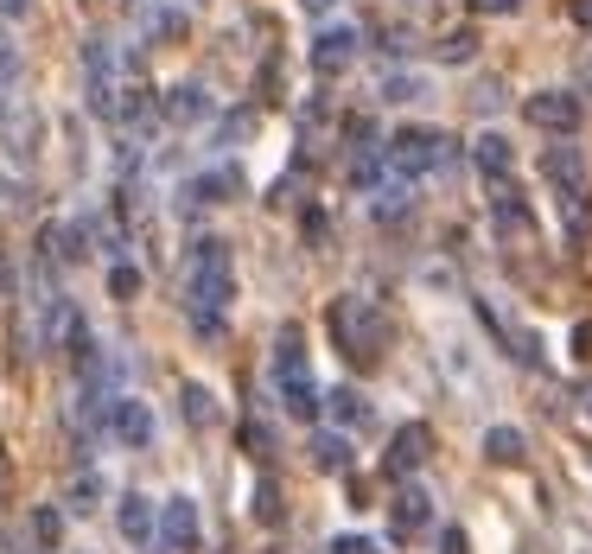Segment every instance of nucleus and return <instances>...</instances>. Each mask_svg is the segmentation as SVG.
<instances>
[{
    "label": "nucleus",
    "mask_w": 592,
    "mask_h": 554,
    "mask_svg": "<svg viewBox=\"0 0 592 554\" xmlns=\"http://www.w3.org/2000/svg\"><path fill=\"white\" fill-rule=\"evenodd\" d=\"M332 338H338V351L351 357V363H376V344H382V313L370 300H357V293H344V300H332Z\"/></svg>",
    "instance_id": "obj_1"
},
{
    "label": "nucleus",
    "mask_w": 592,
    "mask_h": 554,
    "mask_svg": "<svg viewBox=\"0 0 592 554\" xmlns=\"http://www.w3.org/2000/svg\"><path fill=\"white\" fill-rule=\"evenodd\" d=\"M382 153H389L395 172H408V179H414V172L446 166L452 160V141H446L440 128H402V134H389V147H382Z\"/></svg>",
    "instance_id": "obj_2"
},
{
    "label": "nucleus",
    "mask_w": 592,
    "mask_h": 554,
    "mask_svg": "<svg viewBox=\"0 0 592 554\" xmlns=\"http://www.w3.org/2000/svg\"><path fill=\"white\" fill-rule=\"evenodd\" d=\"M580 96H573V90H542V96H529V121H535V128H542V134H561V141H567V134L573 128H580Z\"/></svg>",
    "instance_id": "obj_3"
},
{
    "label": "nucleus",
    "mask_w": 592,
    "mask_h": 554,
    "mask_svg": "<svg viewBox=\"0 0 592 554\" xmlns=\"http://www.w3.org/2000/svg\"><path fill=\"white\" fill-rule=\"evenodd\" d=\"M427 453H433V434L421 421H408V427H395V440H389V472L395 478H414L427 465Z\"/></svg>",
    "instance_id": "obj_4"
},
{
    "label": "nucleus",
    "mask_w": 592,
    "mask_h": 554,
    "mask_svg": "<svg viewBox=\"0 0 592 554\" xmlns=\"http://www.w3.org/2000/svg\"><path fill=\"white\" fill-rule=\"evenodd\" d=\"M109 427L121 446H153V408L134 402V395H115L109 402Z\"/></svg>",
    "instance_id": "obj_5"
},
{
    "label": "nucleus",
    "mask_w": 592,
    "mask_h": 554,
    "mask_svg": "<svg viewBox=\"0 0 592 554\" xmlns=\"http://www.w3.org/2000/svg\"><path fill=\"white\" fill-rule=\"evenodd\" d=\"M351 58H357V26H325L319 39H312V71H319V77L344 71Z\"/></svg>",
    "instance_id": "obj_6"
},
{
    "label": "nucleus",
    "mask_w": 592,
    "mask_h": 554,
    "mask_svg": "<svg viewBox=\"0 0 592 554\" xmlns=\"http://www.w3.org/2000/svg\"><path fill=\"white\" fill-rule=\"evenodd\" d=\"M274 383H281L287 414H300V421H312V414H319V389H312L306 363H274Z\"/></svg>",
    "instance_id": "obj_7"
},
{
    "label": "nucleus",
    "mask_w": 592,
    "mask_h": 554,
    "mask_svg": "<svg viewBox=\"0 0 592 554\" xmlns=\"http://www.w3.org/2000/svg\"><path fill=\"white\" fill-rule=\"evenodd\" d=\"M542 179L554 185V192L580 198V185H586V153H580V147H548V153H542Z\"/></svg>",
    "instance_id": "obj_8"
},
{
    "label": "nucleus",
    "mask_w": 592,
    "mask_h": 554,
    "mask_svg": "<svg viewBox=\"0 0 592 554\" xmlns=\"http://www.w3.org/2000/svg\"><path fill=\"white\" fill-rule=\"evenodd\" d=\"M153 529H160L166 548H191L198 542V504H191V497H166V510L153 516Z\"/></svg>",
    "instance_id": "obj_9"
},
{
    "label": "nucleus",
    "mask_w": 592,
    "mask_h": 554,
    "mask_svg": "<svg viewBox=\"0 0 592 554\" xmlns=\"http://www.w3.org/2000/svg\"><path fill=\"white\" fill-rule=\"evenodd\" d=\"M160 115H166V121H179V128H191V121L211 115V96H204L198 83H172V90L160 96Z\"/></svg>",
    "instance_id": "obj_10"
},
{
    "label": "nucleus",
    "mask_w": 592,
    "mask_h": 554,
    "mask_svg": "<svg viewBox=\"0 0 592 554\" xmlns=\"http://www.w3.org/2000/svg\"><path fill=\"white\" fill-rule=\"evenodd\" d=\"M427 516H433V497L421 491V484H408V491L389 504V529L395 535H414V529H427Z\"/></svg>",
    "instance_id": "obj_11"
},
{
    "label": "nucleus",
    "mask_w": 592,
    "mask_h": 554,
    "mask_svg": "<svg viewBox=\"0 0 592 554\" xmlns=\"http://www.w3.org/2000/svg\"><path fill=\"white\" fill-rule=\"evenodd\" d=\"M236 192H242V172H236V166H217V172H204V179L185 185L191 204H230Z\"/></svg>",
    "instance_id": "obj_12"
},
{
    "label": "nucleus",
    "mask_w": 592,
    "mask_h": 554,
    "mask_svg": "<svg viewBox=\"0 0 592 554\" xmlns=\"http://www.w3.org/2000/svg\"><path fill=\"white\" fill-rule=\"evenodd\" d=\"M115 529L128 535L134 548H141V542H153V504H147L141 491H128V497H121V510H115Z\"/></svg>",
    "instance_id": "obj_13"
},
{
    "label": "nucleus",
    "mask_w": 592,
    "mask_h": 554,
    "mask_svg": "<svg viewBox=\"0 0 592 554\" xmlns=\"http://www.w3.org/2000/svg\"><path fill=\"white\" fill-rule=\"evenodd\" d=\"M472 160H478L484 179H510V141H503V134H478V141H472Z\"/></svg>",
    "instance_id": "obj_14"
},
{
    "label": "nucleus",
    "mask_w": 592,
    "mask_h": 554,
    "mask_svg": "<svg viewBox=\"0 0 592 554\" xmlns=\"http://www.w3.org/2000/svg\"><path fill=\"white\" fill-rule=\"evenodd\" d=\"M522 453H529L522 427H491V434H484V459L491 465H522Z\"/></svg>",
    "instance_id": "obj_15"
},
{
    "label": "nucleus",
    "mask_w": 592,
    "mask_h": 554,
    "mask_svg": "<svg viewBox=\"0 0 592 554\" xmlns=\"http://www.w3.org/2000/svg\"><path fill=\"white\" fill-rule=\"evenodd\" d=\"M179 414H185L191 427H211V421H217V402H211V389H204V383H185V389H179Z\"/></svg>",
    "instance_id": "obj_16"
},
{
    "label": "nucleus",
    "mask_w": 592,
    "mask_h": 554,
    "mask_svg": "<svg viewBox=\"0 0 592 554\" xmlns=\"http://www.w3.org/2000/svg\"><path fill=\"white\" fill-rule=\"evenodd\" d=\"M433 58H440V64H472V58H478V32H472V26L446 32V39L433 45Z\"/></svg>",
    "instance_id": "obj_17"
},
{
    "label": "nucleus",
    "mask_w": 592,
    "mask_h": 554,
    "mask_svg": "<svg viewBox=\"0 0 592 554\" xmlns=\"http://www.w3.org/2000/svg\"><path fill=\"white\" fill-rule=\"evenodd\" d=\"M312 465H319V472H344V465H351L344 434H312Z\"/></svg>",
    "instance_id": "obj_18"
},
{
    "label": "nucleus",
    "mask_w": 592,
    "mask_h": 554,
    "mask_svg": "<svg viewBox=\"0 0 592 554\" xmlns=\"http://www.w3.org/2000/svg\"><path fill=\"white\" fill-rule=\"evenodd\" d=\"M491 223H497V230H529V204L497 185V198H491Z\"/></svg>",
    "instance_id": "obj_19"
},
{
    "label": "nucleus",
    "mask_w": 592,
    "mask_h": 554,
    "mask_svg": "<svg viewBox=\"0 0 592 554\" xmlns=\"http://www.w3.org/2000/svg\"><path fill=\"white\" fill-rule=\"evenodd\" d=\"M421 96H427L421 71H389V77H382V102H421Z\"/></svg>",
    "instance_id": "obj_20"
},
{
    "label": "nucleus",
    "mask_w": 592,
    "mask_h": 554,
    "mask_svg": "<svg viewBox=\"0 0 592 554\" xmlns=\"http://www.w3.org/2000/svg\"><path fill=\"white\" fill-rule=\"evenodd\" d=\"M325 402H332V414H338L344 427H363V421H370V408H363V395H357V389H332Z\"/></svg>",
    "instance_id": "obj_21"
},
{
    "label": "nucleus",
    "mask_w": 592,
    "mask_h": 554,
    "mask_svg": "<svg viewBox=\"0 0 592 554\" xmlns=\"http://www.w3.org/2000/svg\"><path fill=\"white\" fill-rule=\"evenodd\" d=\"M96 497H102V478H96V472H83V478L71 484V497H64V504H71L77 516H90V510H96Z\"/></svg>",
    "instance_id": "obj_22"
},
{
    "label": "nucleus",
    "mask_w": 592,
    "mask_h": 554,
    "mask_svg": "<svg viewBox=\"0 0 592 554\" xmlns=\"http://www.w3.org/2000/svg\"><path fill=\"white\" fill-rule=\"evenodd\" d=\"M255 516H261V523H281V484H274V478L255 484Z\"/></svg>",
    "instance_id": "obj_23"
},
{
    "label": "nucleus",
    "mask_w": 592,
    "mask_h": 554,
    "mask_svg": "<svg viewBox=\"0 0 592 554\" xmlns=\"http://www.w3.org/2000/svg\"><path fill=\"white\" fill-rule=\"evenodd\" d=\"M32 535H39L45 548H58V535H64V510H51V504H45V510H32Z\"/></svg>",
    "instance_id": "obj_24"
},
{
    "label": "nucleus",
    "mask_w": 592,
    "mask_h": 554,
    "mask_svg": "<svg viewBox=\"0 0 592 554\" xmlns=\"http://www.w3.org/2000/svg\"><path fill=\"white\" fill-rule=\"evenodd\" d=\"M109 293H115V300H134V293H141V268L115 262V268H109Z\"/></svg>",
    "instance_id": "obj_25"
},
{
    "label": "nucleus",
    "mask_w": 592,
    "mask_h": 554,
    "mask_svg": "<svg viewBox=\"0 0 592 554\" xmlns=\"http://www.w3.org/2000/svg\"><path fill=\"white\" fill-rule=\"evenodd\" d=\"M376 217L389 223V217H408V185H389V192L376 198Z\"/></svg>",
    "instance_id": "obj_26"
},
{
    "label": "nucleus",
    "mask_w": 592,
    "mask_h": 554,
    "mask_svg": "<svg viewBox=\"0 0 592 554\" xmlns=\"http://www.w3.org/2000/svg\"><path fill=\"white\" fill-rule=\"evenodd\" d=\"M242 446L268 459V453H274V427H261V421H242Z\"/></svg>",
    "instance_id": "obj_27"
},
{
    "label": "nucleus",
    "mask_w": 592,
    "mask_h": 554,
    "mask_svg": "<svg viewBox=\"0 0 592 554\" xmlns=\"http://www.w3.org/2000/svg\"><path fill=\"white\" fill-rule=\"evenodd\" d=\"M344 134H351L357 147H376V121H370V115H357V121H351V128H344Z\"/></svg>",
    "instance_id": "obj_28"
},
{
    "label": "nucleus",
    "mask_w": 592,
    "mask_h": 554,
    "mask_svg": "<svg viewBox=\"0 0 592 554\" xmlns=\"http://www.w3.org/2000/svg\"><path fill=\"white\" fill-rule=\"evenodd\" d=\"M13 71H20V51H13V39H7V32H0V83H7Z\"/></svg>",
    "instance_id": "obj_29"
},
{
    "label": "nucleus",
    "mask_w": 592,
    "mask_h": 554,
    "mask_svg": "<svg viewBox=\"0 0 592 554\" xmlns=\"http://www.w3.org/2000/svg\"><path fill=\"white\" fill-rule=\"evenodd\" d=\"M472 102H478V109H497V102H503V83H497V77H491V83H478Z\"/></svg>",
    "instance_id": "obj_30"
},
{
    "label": "nucleus",
    "mask_w": 592,
    "mask_h": 554,
    "mask_svg": "<svg viewBox=\"0 0 592 554\" xmlns=\"http://www.w3.org/2000/svg\"><path fill=\"white\" fill-rule=\"evenodd\" d=\"M332 554H370V542H363V535H344V542H332Z\"/></svg>",
    "instance_id": "obj_31"
},
{
    "label": "nucleus",
    "mask_w": 592,
    "mask_h": 554,
    "mask_svg": "<svg viewBox=\"0 0 592 554\" xmlns=\"http://www.w3.org/2000/svg\"><path fill=\"white\" fill-rule=\"evenodd\" d=\"M472 7H478V13H516L522 0H472Z\"/></svg>",
    "instance_id": "obj_32"
},
{
    "label": "nucleus",
    "mask_w": 592,
    "mask_h": 554,
    "mask_svg": "<svg viewBox=\"0 0 592 554\" xmlns=\"http://www.w3.org/2000/svg\"><path fill=\"white\" fill-rule=\"evenodd\" d=\"M440 542H446V554H465V548H472V542H465V529H446Z\"/></svg>",
    "instance_id": "obj_33"
},
{
    "label": "nucleus",
    "mask_w": 592,
    "mask_h": 554,
    "mask_svg": "<svg viewBox=\"0 0 592 554\" xmlns=\"http://www.w3.org/2000/svg\"><path fill=\"white\" fill-rule=\"evenodd\" d=\"M0 13H7V20H26V13H32V0H0Z\"/></svg>",
    "instance_id": "obj_34"
},
{
    "label": "nucleus",
    "mask_w": 592,
    "mask_h": 554,
    "mask_svg": "<svg viewBox=\"0 0 592 554\" xmlns=\"http://www.w3.org/2000/svg\"><path fill=\"white\" fill-rule=\"evenodd\" d=\"M573 344H580V357H592V325H580V332H573Z\"/></svg>",
    "instance_id": "obj_35"
},
{
    "label": "nucleus",
    "mask_w": 592,
    "mask_h": 554,
    "mask_svg": "<svg viewBox=\"0 0 592 554\" xmlns=\"http://www.w3.org/2000/svg\"><path fill=\"white\" fill-rule=\"evenodd\" d=\"M573 20H580V26H592V0H573Z\"/></svg>",
    "instance_id": "obj_36"
},
{
    "label": "nucleus",
    "mask_w": 592,
    "mask_h": 554,
    "mask_svg": "<svg viewBox=\"0 0 592 554\" xmlns=\"http://www.w3.org/2000/svg\"><path fill=\"white\" fill-rule=\"evenodd\" d=\"M300 7H306V13H325V7H332V0H300Z\"/></svg>",
    "instance_id": "obj_37"
},
{
    "label": "nucleus",
    "mask_w": 592,
    "mask_h": 554,
    "mask_svg": "<svg viewBox=\"0 0 592 554\" xmlns=\"http://www.w3.org/2000/svg\"><path fill=\"white\" fill-rule=\"evenodd\" d=\"M580 77H586V90H592V58H586V71H580Z\"/></svg>",
    "instance_id": "obj_38"
},
{
    "label": "nucleus",
    "mask_w": 592,
    "mask_h": 554,
    "mask_svg": "<svg viewBox=\"0 0 592 554\" xmlns=\"http://www.w3.org/2000/svg\"><path fill=\"white\" fill-rule=\"evenodd\" d=\"M0 115H7V102H0Z\"/></svg>",
    "instance_id": "obj_39"
}]
</instances>
